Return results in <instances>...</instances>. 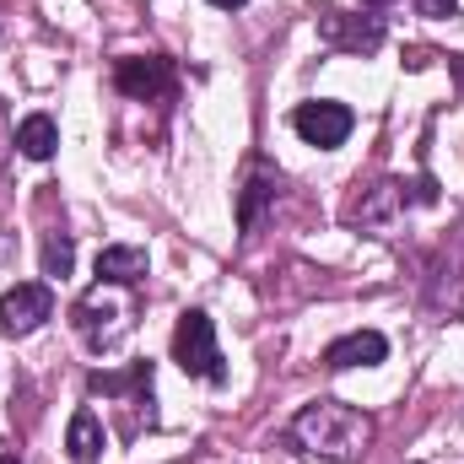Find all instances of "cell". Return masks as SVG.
<instances>
[{
	"mask_svg": "<svg viewBox=\"0 0 464 464\" xmlns=\"http://www.w3.org/2000/svg\"><path fill=\"white\" fill-rule=\"evenodd\" d=\"M449 71H454V76L464 82V54H454V60H449Z\"/></svg>",
	"mask_w": 464,
	"mask_h": 464,
	"instance_id": "obj_17",
	"label": "cell"
},
{
	"mask_svg": "<svg viewBox=\"0 0 464 464\" xmlns=\"http://www.w3.org/2000/svg\"><path fill=\"white\" fill-rule=\"evenodd\" d=\"M71 265H76V243L65 232H49V243H44V276H71Z\"/></svg>",
	"mask_w": 464,
	"mask_h": 464,
	"instance_id": "obj_15",
	"label": "cell"
},
{
	"mask_svg": "<svg viewBox=\"0 0 464 464\" xmlns=\"http://www.w3.org/2000/svg\"><path fill=\"white\" fill-rule=\"evenodd\" d=\"M65 449H71L76 464H98V454H103V421L92 411H76L71 416V432H65Z\"/></svg>",
	"mask_w": 464,
	"mask_h": 464,
	"instance_id": "obj_13",
	"label": "cell"
},
{
	"mask_svg": "<svg viewBox=\"0 0 464 464\" xmlns=\"http://www.w3.org/2000/svg\"><path fill=\"white\" fill-rule=\"evenodd\" d=\"M394 211H405V184H400V179H383V184H372V189L351 206L346 217L356 227H383Z\"/></svg>",
	"mask_w": 464,
	"mask_h": 464,
	"instance_id": "obj_9",
	"label": "cell"
},
{
	"mask_svg": "<svg viewBox=\"0 0 464 464\" xmlns=\"http://www.w3.org/2000/svg\"><path fill=\"white\" fill-rule=\"evenodd\" d=\"M98 276H103V286H130V281H140V276H146V248L109 243V248L98 254Z\"/></svg>",
	"mask_w": 464,
	"mask_h": 464,
	"instance_id": "obj_11",
	"label": "cell"
},
{
	"mask_svg": "<svg viewBox=\"0 0 464 464\" xmlns=\"http://www.w3.org/2000/svg\"><path fill=\"white\" fill-rule=\"evenodd\" d=\"M416 11H421V16H454L459 0H416Z\"/></svg>",
	"mask_w": 464,
	"mask_h": 464,
	"instance_id": "obj_16",
	"label": "cell"
},
{
	"mask_svg": "<svg viewBox=\"0 0 464 464\" xmlns=\"http://www.w3.org/2000/svg\"><path fill=\"white\" fill-rule=\"evenodd\" d=\"M362 5H389V0H362Z\"/></svg>",
	"mask_w": 464,
	"mask_h": 464,
	"instance_id": "obj_20",
	"label": "cell"
},
{
	"mask_svg": "<svg viewBox=\"0 0 464 464\" xmlns=\"http://www.w3.org/2000/svg\"><path fill=\"white\" fill-rule=\"evenodd\" d=\"M92 394H109V400H130V405H140V400H151V367L135 362L130 372H92Z\"/></svg>",
	"mask_w": 464,
	"mask_h": 464,
	"instance_id": "obj_10",
	"label": "cell"
},
{
	"mask_svg": "<svg viewBox=\"0 0 464 464\" xmlns=\"http://www.w3.org/2000/svg\"><path fill=\"white\" fill-rule=\"evenodd\" d=\"M270 200H276V179H270V173H254V179L243 184V195H237V227L254 232Z\"/></svg>",
	"mask_w": 464,
	"mask_h": 464,
	"instance_id": "obj_14",
	"label": "cell"
},
{
	"mask_svg": "<svg viewBox=\"0 0 464 464\" xmlns=\"http://www.w3.org/2000/svg\"><path fill=\"white\" fill-rule=\"evenodd\" d=\"M0 464H22V459H16V454H0Z\"/></svg>",
	"mask_w": 464,
	"mask_h": 464,
	"instance_id": "obj_19",
	"label": "cell"
},
{
	"mask_svg": "<svg viewBox=\"0 0 464 464\" xmlns=\"http://www.w3.org/2000/svg\"><path fill=\"white\" fill-rule=\"evenodd\" d=\"M130 303H114V297H103V286L98 292H87L82 303H76V330L92 341V346H114L119 335L130 330Z\"/></svg>",
	"mask_w": 464,
	"mask_h": 464,
	"instance_id": "obj_6",
	"label": "cell"
},
{
	"mask_svg": "<svg viewBox=\"0 0 464 464\" xmlns=\"http://www.w3.org/2000/svg\"><path fill=\"white\" fill-rule=\"evenodd\" d=\"M211 5H222V11H237V5H248V0H211Z\"/></svg>",
	"mask_w": 464,
	"mask_h": 464,
	"instance_id": "obj_18",
	"label": "cell"
},
{
	"mask_svg": "<svg viewBox=\"0 0 464 464\" xmlns=\"http://www.w3.org/2000/svg\"><path fill=\"white\" fill-rule=\"evenodd\" d=\"M54 314V292L44 281H16L5 297H0V330L16 341V335H33L44 319Z\"/></svg>",
	"mask_w": 464,
	"mask_h": 464,
	"instance_id": "obj_3",
	"label": "cell"
},
{
	"mask_svg": "<svg viewBox=\"0 0 464 464\" xmlns=\"http://www.w3.org/2000/svg\"><path fill=\"white\" fill-rule=\"evenodd\" d=\"M292 443L314 459L351 464L372 449V416H362L346 400H314L292 416Z\"/></svg>",
	"mask_w": 464,
	"mask_h": 464,
	"instance_id": "obj_1",
	"label": "cell"
},
{
	"mask_svg": "<svg viewBox=\"0 0 464 464\" xmlns=\"http://www.w3.org/2000/svg\"><path fill=\"white\" fill-rule=\"evenodd\" d=\"M319 38L330 49H346V54H372L383 44V22L378 16H346V11L324 5L319 11Z\"/></svg>",
	"mask_w": 464,
	"mask_h": 464,
	"instance_id": "obj_5",
	"label": "cell"
},
{
	"mask_svg": "<svg viewBox=\"0 0 464 464\" xmlns=\"http://www.w3.org/2000/svg\"><path fill=\"white\" fill-rule=\"evenodd\" d=\"M54 146H60V124L49 114H27L16 124V151L22 157H33V162H49L54 157Z\"/></svg>",
	"mask_w": 464,
	"mask_h": 464,
	"instance_id": "obj_12",
	"label": "cell"
},
{
	"mask_svg": "<svg viewBox=\"0 0 464 464\" xmlns=\"http://www.w3.org/2000/svg\"><path fill=\"white\" fill-rule=\"evenodd\" d=\"M114 87L124 98L146 103V98H162L173 87V65L162 54H135V60H119L114 65Z\"/></svg>",
	"mask_w": 464,
	"mask_h": 464,
	"instance_id": "obj_7",
	"label": "cell"
},
{
	"mask_svg": "<svg viewBox=\"0 0 464 464\" xmlns=\"http://www.w3.org/2000/svg\"><path fill=\"white\" fill-rule=\"evenodd\" d=\"M173 362L189 372V378H211L222 383V351H217V330L206 314H184L179 330H173Z\"/></svg>",
	"mask_w": 464,
	"mask_h": 464,
	"instance_id": "obj_2",
	"label": "cell"
},
{
	"mask_svg": "<svg viewBox=\"0 0 464 464\" xmlns=\"http://www.w3.org/2000/svg\"><path fill=\"white\" fill-rule=\"evenodd\" d=\"M351 124H356V114H351L346 103H330V98L297 103V114H292V130H297L308 146H319V151H335L351 135Z\"/></svg>",
	"mask_w": 464,
	"mask_h": 464,
	"instance_id": "obj_4",
	"label": "cell"
},
{
	"mask_svg": "<svg viewBox=\"0 0 464 464\" xmlns=\"http://www.w3.org/2000/svg\"><path fill=\"white\" fill-rule=\"evenodd\" d=\"M383 356H389V341L378 330H351V335H341L335 346L324 351V367L330 372H351V367H372Z\"/></svg>",
	"mask_w": 464,
	"mask_h": 464,
	"instance_id": "obj_8",
	"label": "cell"
}]
</instances>
